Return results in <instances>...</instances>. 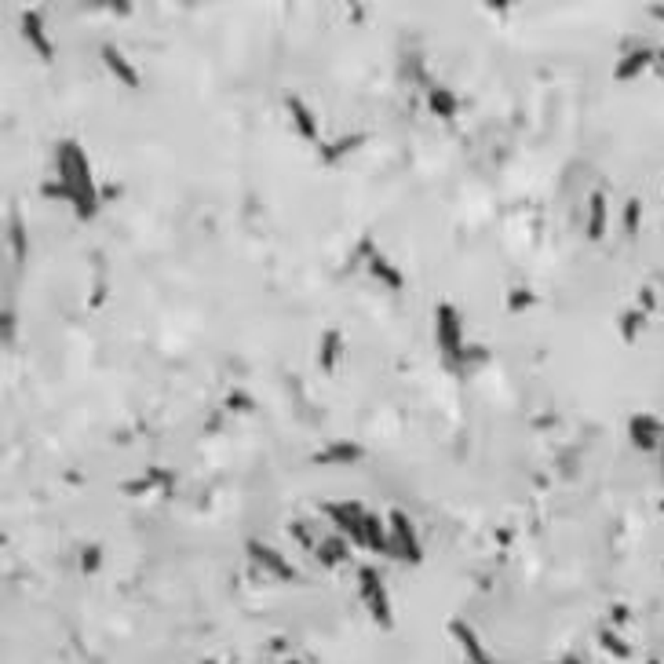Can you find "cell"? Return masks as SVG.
I'll return each instance as SVG.
<instances>
[{
    "label": "cell",
    "instance_id": "10",
    "mask_svg": "<svg viewBox=\"0 0 664 664\" xmlns=\"http://www.w3.org/2000/svg\"><path fill=\"white\" fill-rule=\"evenodd\" d=\"M19 30H23V41L34 48L37 59H45V63L55 59V45H52V37H48V30H45V15H41V12L26 8V12L19 15Z\"/></svg>",
    "mask_w": 664,
    "mask_h": 664
},
{
    "label": "cell",
    "instance_id": "2",
    "mask_svg": "<svg viewBox=\"0 0 664 664\" xmlns=\"http://www.w3.org/2000/svg\"><path fill=\"white\" fill-rule=\"evenodd\" d=\"M322 515L340 530V537L354 540L358 548L372 551V555H387V519L369 511L358 500H332L322 504Z\"/></svg>",
    "mask_w": 664,
    "mask_h": 664
},
{
    "label": "cell",
    "instance_id": "17",
    "mask_svg": "<svg viewBox=\"0 0 664 664\" xmlns=\"http://www.w3.org/2000/svg\"><path fill=\"white\" fill-rule=\"evenodd\" d=\"M340 354H343V332L340 329H325L322 332V343H318V365L325 372H332L336 362H340Z\"/></svg>",
    "mask_w": 664,
    "mask_h": 664
},
{
    "label": "cell",
    "instance_id": "14",
    "mask_svg": "<svg viewBox=\"0 0 664 664\" xmlns=\"http://www.w3.org/2000/svg\"><path fill=\"white\" fill-rule=\"evenodd\" d=\"M606 223H609V201H606L602 190H591V197H588V215H584V234H588V242H602Z\"/></svg>",
    "mask_w": 664,
    "mask_h": 664
},
{
    "label": "cell",
    "instance_id": "3",
    "mask_svg": "<svg viewBox=\"0 0 664 664\" xmlns=\"http://www.w3.org/2000/svg\"><path fill=\"white\" fill-rule=\"evenodd\" d=\"M434 343L438 354L450 369H464L471 362V347L464 340V318L457 311V303H438L434 307Z\"/></svg>",
    "mask_w": 664,
    "mask_h": 664
},
{
    "label": "cell",
    "instance_id": "22",
    "mask_svg": "<svg viewBox=\"0 0 664 664\" xmlns=\"http://www.w3.org/2000/svg\"><path fill=\"white\" fill-rule=\"evenodd\" d=\"M624 223H628V234L635 231V223H639V201H628V212H624Z\"/></svg>",
    "mask_w": 664,
    "mask_h": 664
},
{
    "label": "cell",
    "instance_id": "13",
    "mask_svg": "<svg viewBox=\"0 0 664 664\" xmlns=\"http://www.w3.org/2000/svg\"><path fill=\"white\" fill-rule=\"evenodd\" d=\"M427 110L438 117V121H457L461 117V110H464V103H461V95L450 88V84H427Z\"/></svg>",
    "mask_w": 664,
    "mask_h": 664
},
{
    "label": "cell",
    "instance_id": "15",
    "mask_svg": "<svg viewBox=\"0 0 664 664\" xmlns=\"http://www.w3.org/2000/svg\"><path fill=\"white\" fill-rule=\"evenodd\" d=\"M453 639L461 642V649H464V657L471 660V664H493V653L482 646V639H479V631L475 628H468L464 620H453Z\"/></svg>",
    "mask_w": 664,
    "mask_h": 664
},
{
    "label": "cell",
    "instance_id": "23",
    "mask_svg": "<svg viewBox=\"0 0 664 664\" xmlns=\"http://www.w3.org/2000/svg\"><path fill=\"white\" fill-rule=\"evenodd\" d=\"M657 461H660V482H664V438H660V446H657Z\"/></svg>",
    "mask_w": 664,
    "mask_h": 664
},
{
    "label": "cell",
    "instance_id": "5",
    "mask_svg": "<svg viewBox=\"0 0 664 664\" xmlns=\"http://www.w3.org/2000/svg\"><path fill=\"white\" fill-rule=\"evenodd\" d=\"M358 599H362V606L369 609V617L380 628H391L394 609H391V595H387V584H383V573L380 570H372V566H362L358 570Z\"/></svg>",
    "mask_w": 664,
    "mask_h": 664
},
{
    "label": "cell",
    "instance_id": "7",
    "mask_svg": "<svg viewBox=\"0 0 664 664\" xmlns=\"http://www.w3.org/2000/svg\"><path fill=\"white\" fill-rule=\"evenodd\" d=\"M624 431H628V441L639 453H657L660 438H664V420L653 416V412H631Z\"/></svg>",
    "mask_w": 664,
    "mask_h": 664
},
{
    "label": "cell",
    "instance_id": "26",
    "mask_svg": "<svg viewBox=\"0 0 664 664\" xmlns=\"http://www.w3.org/2000/svg\"><path fill=\"white\" fill-rule=\"evenodd\" d=\"M204 664H215V660H204Z\"/></svg>",
    "mask_w": 664,
    "mask_h": 664
},
{
    "label": "cell",
    "instance_id": "20",
    "mask_svg": "<svg viewBox=\"0 0 664 664\" xmlns=\"http://www.w3.org/2000/svg\"><path fill=\"white\" fill-rule=\"evenodd\" d=\"M8 245H12V256H15V263H23V260H26V234H23V219H12V227H8Z\"/></svg>",
    "mask_w": 664,
    "mask_h": 664
},
{
    "label": "cell",
    "instance_id": "6",
    "mask_svg": "<svg viewBox=\"0 0 664 664\" xmlns=\"http://www.w3.org/2000/svg\"><path fill=\"white\" fill-rule=\"evenodd\" d=\"M358 263H365V271L383 285V289H391V292H401L405 289V274L394 267V260L383 253V249H376V242L372 238H362V245H358Z\"/></svg>",
    "mask_w": 664,
    "mask_h": 664
},
{
    "label": "cell",
    "instance_id": "16",
    "mask_svg": "<svg viewBox=\"0 0 664 664\" xmlns=\"http://www.w3.org/2000/svg\"><path fill=\"white\" fill-rule=\"evenodd\" d=\"M354 461H362V446H354V441H329L325 450L314 453V464H325V468L354 464Z\"/></svg>",
    "mask_w": 664,
    "mask_h": 664
},
{
    "label": "cell",
    "instance_id": "25",
    "mask_svg": "<svg viewBox=\"0 0 664 664\" xmlns=\"http://www.w3.org/2000/svg\"><path fill=\"white\" fill-rule=\"evenodd\" d=\"M653 15H657V19H660V23H664V8H653Z\"/></svg>",
    "mask_w": 664,
    "mask_h": 664
},
{
    "label": "cell",
    "instance_id": "12",
    "mask_svg": "<svg viewBox=\"0 0 664 664\" xmlns=\"http://www.w3.org/2000/svg\"><path fill=\"white\" fill-rule=\"evenodd\" d=\"M653 59H657V48H649V45H635V48H628V52L617 59V66H613V81H620V84L635 81L639 74H646V70L653 66Z\"/></svg>",
    "mask_w": 664,
    "mask_h": 664
},
{
    "label": "cell",
    "instance_id": "11",
    "mask_svg": "<svg viewBox=\"0 0 664 664\" xmlns=\"http://www.w3.org/2000/svg\"><path fill=\"white\" fill-rule=\"evenodd\" d=\"M285 110H289V117H292V128L307 139V143H322V124H318V114L307 106V99L303 95H296V92H285Z\"/></svg>",
    "mask_w": 664,
    "mask_h": 664
},
{
    "label": "cell",
    "instance_id": "24",
    "mask_svg": "<svg viewBox=\"0 0 664 664\" xmlns=\"http://www.w3.org/2000/svg\"><path fill=\"white\" fill-rule=\"evenodd\" d=\"M559 664H584V660H580V657H573V653H566V657H562Z\"/></svg>",
    "mask_w": 664,
    "mask_h": 664
},
{
    "label": "cell",
    "instance_id": "4",
    "mask_svg": "<svg viewBox=\"0 0 664 664\" xmlns=\"http://www.w3.org/2000/svg\"><path fill=\"white\" fill-rule=\"evenodd\" d=\"M387 555L405 562V566H420L423 562V544H420L416 522L405 511H391L387 515Z\"/></svg>",
    "mask_w": 664,
    "mask_h": 664
},
{
    "label": "cell",
    "instance_id": "21",
    "mask_svg": "<svg viewBox=\"0 0 664 664\" xmlns=\"http://www.w3.org/2000/svg\"><path fill=\"white\" fill-rule=\"evenodd\" d=\"M530 300H533V296H530L526 289H515V292H511V300H508V307H511V311H522Z\"/></svg>",
    "mask_w": 664,
    "mask_h": 664
},
{
    "label": "cell",
    "instance_id": "19",
    "mask_svg": "<svg viewBox=\"0 0 664 664\" xmlns=\"http://www.w3.org/2000/svg\"><path fill=\"white\" fill-rule=\"evenodd\" d=\"M365 143V135H343L340 143H325V150H322V157L325 161H336V157H343V154H351L354 146H362Z\"/></svg>",
    "mask_w": 664,
    "mask_h": 664
},
{
    "label": "cell",
    "instance_id": "9",
    "mask_svg": "<svg viewBox=\"0 0 664 664\" xmlns=\"http://www.w3.org/2000/svg\"><path fill=\"white\" fill-rule=\"evenodd\" d=\"M99 59H103V66L124 84V88H143V74H139V66L128 59V52L121 48V45H114V41H106L103 48H99Z\"/></svg>",
    "mask_w": 664,
    "mask_h": 664
},
{
    "label": "cell",
    "instance_id": "1",
    "mask_svg": "<svg viewBox=\"0 0 664 664\" xmlns=\"http://www.w3.org/2000/svg\"><path fill=\"white\" fill-rule=\"evenodd\" d=\"M52 193H59L74 208L77 219H92L99 212V183H95L92 161L77 139L55 143V186H52Z\"/></svg>",
    "mask_w": 664,
    "mask_h": 664
},
{
    "label": "cell",
    "instance_id": "8",
    "mask_svg": "<svg viewBox=\"0 0 664 664\" xmlns=\"http://www.w3.org/2000/svg\"><path fill=\"white\" fill-rule=\"evenodd\" d=\"M245 551H249V559H253V566L256 570H263L267 577H274V580H296L300 573H296V566L278 551V548H271V544H263V540H249L245 544Z\"/></svg>",
    "mask_w": 664,
    "mask_h": 664
},
{
    "label": "cell",
    "instance_id": "18",
    "mask_svg": "<svg viewBox=\"0 0 664 664\" xmlns=\"http://www.w3.org/2000/svg\"><path fill=\"white\" fill-rule=\"evenodd\" d=\"M314 555H318L322 566H340V562L347 559V537H340V533L322 537V540L314 544Z\"/></svg>",
    "mask_w": 664,
    "mask_h": 664
}]
</instances>
